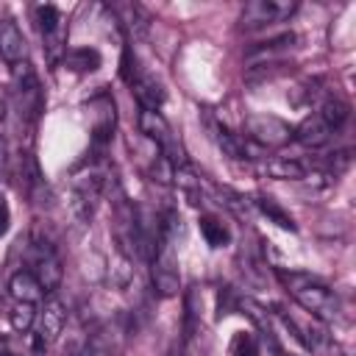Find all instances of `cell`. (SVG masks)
Segmentation results:
<instances>
[{
	"label": "cell",
	"instance_id": "cell-12",
	"mask_svg": "<svg viewBox=\"0 0 356 356\" xmlns=\"http://www.w3.org/2000/svg\"><path fill=\"white\" fill-rule=\"evenodd\" d=\"M8 295L11 300H25V303H42L44 300V289L39 284V278L31 270H17L8 278Z\"/></svg>",
	"mask_w": 356,
	"mask_h": 356
},
{
	"label": "cell",
	"instance_id": "cell-23",
	"mask_svg": "<svg viewBox=\"0 0 356 356\" xmlns=\"http://www.w3.org/2000/svg\"><path fill=\"white\" fill-rule=\"evenodd\" d=\"M6 356H17V353H6Z\"/></svg>",
	"mask_w": 356,
	"mask_h": 356
},
{
	"label": "cell",
	"instance_id": "cell-13",
	"mask_svg": "<svg viewBox=\"0 0 356 356\" xmlns=\"http://www.w3.org/2000/svg\"><path fill=\"white\" fill-rule=\"evenodd\" d=\"M317 114L325 120V125L337 134L345 122H348V117H350V106L342 100V97H325L323 100V106L317 108Z\"/></svg>",
	"mask_w": 356,
	"mask_h": 356
},
{
	"label": "cell",
	"instance_id": "cell-21",
	"mask_svg": "<svg viewBox=\"0 0 356 356\" xmlns=\"http://www.w3.org/2000/svg\"><path fill=\"white\" fill-rule=\"evenodd\" d=\"M6 156H8V147H6V139H3V134H0V170L6 167Z\"/></svg>",
	"mask_w": 356,
	"mask_h": 356
},
{
	"label": "cell",
	"instance_id": "cell-14",
	"mask_svg": "<svg viewBox=\"0 0 356 356\" xmlns=\"http://www.w3.org/2000/svg\"><path fill=\"white\" fill-rule=\"evenodd\" d=\"M64 64L75 72H95L100 67V53L95 47H72L64 53Z\"/></svg>",
	"mask_w": 356,
	"mask_h": 356
},
{
	"label": "cell",
	"instance_id": "cell-6",
	"mask_svg": "<svg viewBox=\"0 0 356 356\" xmlns=\"http://www.w3.org/2000/svg\"><path fill=\"white\" fill-rule=\"evenodd\" d=\"M33 17H36V28L42 33V42H44V53L50 58V64H56L64 53H67V31H64V17L56 6L44 3V6H36L33 8Z\"/></svg>",
	"mask_w": 356,
	"mask_h": 356
},
{
	"label": "cell",
	"instance_id": "cell-9",
	"mask_svg": "<svg viewBox=\"0 0 356 356\" xmlns=\"http://www.w3.org/2000/svg\"><path fill=\"white\" fill-rule=\"evenodd\" d=\"M0 58L11 67L28 61V42L14 17H0Z\"/></svg>",
	"mask_w": 356,
	"mask_h": 356
},
{
	"label": "cell",
	"instance_id": "cell-5",
	"mask_svg": "<svg viewBox=\"0 0 356 356\" xmlns=\"http://www.w3.org/2000/svg\"><path fill=\"white\" fill-rule=\"evenodd\" d=\"M122 78L128 81V86H131V92H134L139 108L159 111V108L164 106V97H167V95H164V86H161L150 72L139 70V67H136V58H134V64H131V56H128V53H125V58H122Z\"/></svg>",
	"mask_w": 356,
	"mask_h": 356
},
{
	"label": "cell",
	"instance_id": "cell-16",
	"mask_svg": "<svg viewBox=\"0 0 356 356\" xmlns=\"http://www.w3.org/2000/svg\"><path fill=\"white\" fill-rule=\"evenodd\" d=\"M200 234L211 248H225L231 242V231L225 228V222L214 214H203L200 217Z\"/></svg>",
	"mask_w": 356,
	"mask_h": 356
},
{
	"label": "cell",
	"instance_id": "cell-17",
	"mask_svg": "<svg viewBox=\"0 0 356 356\" xmlns=\"http://www.w3.org/2000/svg\"><path fill=\"white\" fill-rule=\"evenodd\" d=\"M256 206H259V211H261L264 217H270L278 228H284V231H295V228H298V225H295V220H292V217H289V214H286V211H284L273 197L259 195V197H256Z\"/></svg>",
	"mask_w": 356,
	"mask_h": 356
},
{
	"label": "cell",
	"instance_id": "cell-11",
	"mask_svg": "<svg viewBox=\"0 0 356 356\" xmlns=\"http://www.w3.org/2000/svg\"><path fill=\"white\" fill-rule=\"evenodd\" d=\"M331 136H334V131L325 125V120L317 111L309 114L298 128H292V139H298L303 147H323L331 142Z\"/></svg>",
	"mask_w": 356,
	"mask_h": 356
},
{
	"label": "cell",
	"instance_id": "cell-3",
	"mask_svg": "<svg viewBox=\"0 0 356 356\" xmlns=\"http://www.w3.org/2000/svg\"><path fill=\"white\" fill-rule=\"evenodd\" d=\"M298 3L292 0H250L245 3L242 14H239V28L242 31H261L270 28L275 22H284L295 14Z\"/></svg>",
	"mask_w": 356,
	"mask_h": 356
},
{
	"label": "cell",
	"instance_id": "cell-4",
	"mask_svg": "<svg viewBox=\"0 0 356 356\" xmlns=\"http://www.w3.org/2000/svg\"><path fill=\"white\" fill-rule=\"evenodd\" d=\"M64 325H67V306H64L58 298L42 300V306H39V312H36V323H33V328H31V331H33V334H31L33 348H36V350H47V348L61 337Z\"/></svg>",
	"mask_w": 356,
	"mask_h": 356
},
{
	"label": "cell",
	"instance_id": "cell-8",
	"mask_svg": "<svg viewBox=\"0 0 356 356\" xmlns=\"http://www.w3.org/2000/svg\"><path fill=\"white\" fill-rule=\"evenodd\" d=\"M100 195H103V175L100 172H89L83 178L75 181V189H72V211L81 222H89L97 203H100Z\"/></svg>",
	"mask_w": 356,
	"mask_h": 356
},
{
	"label": "cell",
	"instance_id": "cell-7",
	"mask_svg": "<svg viewBox=\"0 0 356 356\" xmlns=\"http://www.w3.org/2000/svg\"><path fill=\"white\" fill-rule=\"evenodd\" d=\"M31 273L39 278V284L47 295L58 289L64 270H61V259H58L56 248L47 239H39V236L33 239V245H31Z\"/></svg>",
	"mask_w": 356,
	"mask_h": 356
},
{
	"label": "cell",
	"instance_id": "cell-15",
	"mask_svg": "<svg viewBox=\"0 0 356 356\" xmlns=\"http://www.w3.org/2000/svg\"><path fill=\"white\" fill-rule=\"evenodd\" d=\"M36 312H39V303H25V300H11L8 306V323L14 331H31L33 323H36Z\"/></svg>",
	"mask_w": 356,
	"mask_h": 356
},
{
	"label": "cell",
	"instance_id": "cell-22",
	"mask_svg": "<svg viewBox=\"0 0 356 356\" xmlns=\"http://www.w3.org/2000/svg\"><path fill=\"white\" fill-rule=\"evenodd\" d=\"M170 356H184V353H181V350H172V353H170Z\"/></svg>",
	"mask_w": 356,
	"mask_h": 356
},
{
	"label": "cell",
	"instance_id": "cell-10",
	"mask_svg": "<svg viewBox=\"0 0 356 356\" xmlns=\"http://www.w3.org/2000/svg\"><path fill=\"white\" fill-rule=\"evenodd\" d=\"M261 175L267 178H275V181H300L309 175V164L300 161V159H292V156H273V159H264L259 164Z\"/></svg>",
	"mask_w": 356,
	"mask_h": 356
},
{
	"label": "cell",
	"instance_id": "cell-1",
	"mask_svg": "<svg viewBox=\"0 0 356 356\" xmlns=\"http://www.w3.org/2000/svg\"><path fill=\"white\" fill-rule=\"evenodd\" d=\"M281 278L286 284V292L295 298V303L306 309L312 317L323 323H334L339 317V298L328 284L303 273H281Z\"/></svg>",
	"mask_w": 356,
	"mask_h": 356
},
{
	"label": "cell",
	"instance_id": "cell-19",
	"mask_svg": "<svg viewBox=\"0 0 356 356\" xmlns=\"http://www.w3.org/2000/svg\"><path fill=\"white\" fill-rule=\"evenodd\" d=\"M8 222H11V211H8V203H6V197L0 195V236L8 231Z\"/></svg>",
	"mask_w": 356,
	"mask_h": 356
},
{
	"label": "cell",
	"instance_id": "cell-18",
	"mask_svg": "<svg viewBox=\"0 0 356 356\" xmlns=\"http://www.w3.org/2000/svg\"><path fill=\"white\" fill-rule=\"evenodd\" d=\"M256 339L248 331H236L231 339V356H256Z\"/></svg>",
	"mask_w": 356,
	"mask_h": 356
},
{
	"label": "cell",
	"instance_id": "cell-20",
	"mask_svg": "<svg viewBox=\"0 0 356 356\" xmlns=\"http://www.w3.org/2000/svg\"><path fill=\"white\" fill-rule=\"evenodd\" d=\"M6 111H8V103H6V97L0 95V134H3V122H6Z\"/></svg>",
	"mask_w": 356,
	"mask_h": 356
},
{
	"label": "cell",
	"instance_id": "cell-2",
	"mask_svg": "<svg viewBox=\"0 0 356 356\" xmlns=\"http://www.w3.org/2000/svg\"><path fill=\"white\" fill-rule=\"evenodd\" d=\"M242 128H245L248 142L267 147V150H278L292 142V125L273 114H248Z\"/></svg>",
	"mask_w": 356,
	"mask_h": 356
}]
</instances>
